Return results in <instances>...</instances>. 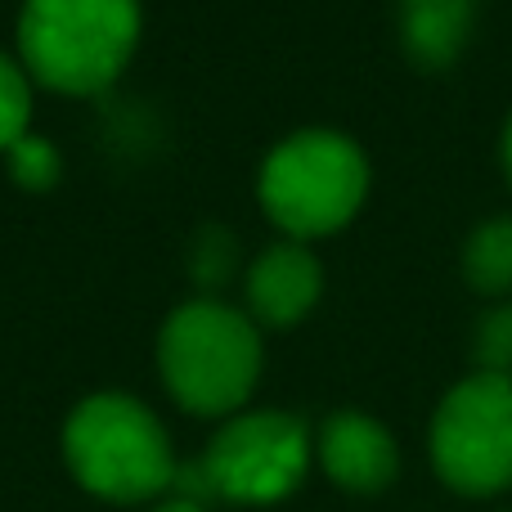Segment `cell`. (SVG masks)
<instances>
[{
    "instance_id": "1",
    "label": "cell",
    "mask_w": 512,
    "mask_h": 512,
    "mask_svg": "<svg viewBox=\"0 0 512 512\" xmlns=\"http://www.w3.org/2000/svg\"><path fill=\"white\" fill-rule=\"evenodd\" d=\"M140 0H23L18 63L45 90L104 95L140 50Z\"/></svg>"
},
{
    "instance_id": "2",
    "label": "cell",
    "mask_w": 512,
    "mask_h": 512,
    "mask_svg": "<svg viewBox=\"0 0 512 512\" xmlns=\"http://www.w3.org/2000/svg\"><path fill=\"white\" fill-rule=\"evenodd\" d=\"M158 373L185 414L230 418L261 378V328L225 301H185L158 333Z\"/></svg>"
},
{
    "instance_id": "3",
    "label": "cell",
    "mask_w": 512,
    "mask_h": 512,
    "mask_svg": "<svg viewBox=\"0 0 512 512\" xmlns=\"http://www.w3.org/2000/svg\"><path fill=\"white\" fill-rule=\"evenodd\" d=\"M63 459L77 486L108 504L167 495L180 468L158 414L122 391H99L72 409L63 423Z\"/></svg>"
},
{
    "instance_id": "4",
    "label": "cell",
    "mask_w": 512,
    "mask_h": 512,
    "mask_svg": "<svg viewBox=\"0 0 512 512\" xmlns=\"http://www.w3.org/2000/svg\"><path fill=\"white\" fill-rule=\"evenodd\" d=\"M369 194V162L360 144L337 131H297L261 162L256 198L292 243L324 239L360 212Z\"/></svg>"
},
{
    "instance_id": "5",
    "label": "cell",
    "mask_w": 512,
    "mask_h": 512,
    "mask_svg": "<svg viewBox=\"0 0 512 512\" xmlns=\"http://www.w3.org/2000/svg\"><path fill=\"white\" fill-rule=\"evenodd\" d=\"M436 477L459 495H499L512 486V378L472 373L432 418Z\"/></svg>"
},
{
    "instance_id": "6",
    "label": "cell",
    "mask_w": 512,
    "mask_h": 512,
    "mask_svg": "<svg viewBox=\"0 0 512 512\" xmlns=\"http://www.w3.org/2000/svg\"><path fill=\"white\" fill-rule=\"evenodd\" d=\"M198 468L212 486V499L279 504L301 486L310 468V432L301 418L279 414V409L234 414L212 436Z\"/></svg>"
},
{
    "instance_id": "7",
    "label": "cell",
    "mask_w": 512,
    "mask_h": 512,
    "mask_svg": "<svg viewBox=\"0 0 512 512\" xmlns=\"http://www.w3.org/2000/svg\"><path fill=\"white\" fill-rule=\"evenodd\" d=\"M248 310L265 328H292L315 310L324 292V265L306 243H274L248 265Z\"/></svg>"
},
{
    "instance_id": "8",
    "label": "cell",
    "mask_w": 512,
    "mask_h": 512,
    "mask_svg": "<svg viewBox=\"0 0 512 512\" xmlns=\"http://www.w3.org/2000/svg\"><path fill=\"white\" fill-rule=\"evenodd\" d=\"M319 463L351 495H378L396 481L400 450L378 418L342 409L319 432Z\"/></svg>"
},
{
    "instance_id": "9",
    "label": "cell",
    "mask_w": 512,
    "mask_h": 512,
    "mask_svg": "<svg viewBox=\"0 0 512 512\" xmlns=\"http://www.w3.org/2000/svg\"><path fill=\"white\" fill-rule=\"evenodd\" d=\"M477 23V0H409L400 5V50L427 72L450 68Z\"/></svg>"
},
{
    "instance_id": "10",
    "label": "cell",
    "mask_w": 512,
    "mask_h": 512,
    "mask_svg": "<svg viewBox=\"0 0 512 512\" xmlns=\"http://www.w3.org/2000/svg\"><path fill=\"white\" fill-rule=\"evenodd\" d=\"M463 274L472 292H486V297L512 292V216H495L468 234Z\"/></svg>"
},
{
    "instance_id": "11",
    "label": "cell",
    "mask_w": 512,
    "mask_h": 512,
    "mask_svg": "<svg viewBox=\"0 0 512 512\" xmlns=\"http://www.w3.org/2000/svg\"><path fill=\"white\" fill-rule=\"evenodd\" d=\"M32 131V77L23 63L0 54V153H9Z\"/></svg>"
},
{
    "instance_id": "12",
    "label": "cell",
    "mask_w": 512,
    "mask_h": 512,
    "mask_svg": "<svg viewBox=\"0 0 512 512\" xmlns=\"http://www.w3.org/2000/svg\"><path fill=\"white\" fill-rule=\"evenodd\" d=\"M5 158H9V176H14V185H18V189L45 194V189L59 185V171H63L59 149H54L50 140H41V135L27 131L23 140H18L14 149L5 153Z\"/></svg>"
},
{
    "instance_id": "13",
    "label": "cell",
    "mask_w": 512,
    "mask_h": 512,
    "mask_svg": "<svg viewBox=\"0 0 512 512\" xmlns=\"http://www.w3.org/2000/svg\"><path fill=\"white\" fill-rule=\"evenodd\" d=\"M477 364L481 373H512V306H499L477 328Z\"/></svg>"
},
{
    "instance_id": "14",
    "label": "cell",
    "mask_w": 512,
    "mask_h": 512,
    "mask_svg": "<svg viewBox=\"0 0 512 512\" xmlns=\"http://www.w3.org/2000/svg\"><path fill=\"white\" fill-rule=\"evenodd\" d=\"M230 270H234V239L225 230H212L203 243L194 248V274H198V283H225L230 279Z\"/></svg>"
},
{
    "instance_id": "15",
    "label": "cell",
    "mask_w": 512,
    "mask_h": 512,
    "mask_svg": "<svg viewBox=\"0 0 512 512\" xmlns=\"http://www.w3.org/2000/svg\"><path fill=\"white\" fill-rule=\"evenodd\" d=\"M153 512H207L203 504H194V499H180V495H171L167 504H158Z\"/></svg>"
},
{
    "instance_id": "16",
    "label": "cell",
    "mask_w": 512,
    "mask_h": 512,
    "mask_svg": "<svg viewBox=\"0 0 512 512\" xmlns=\"http://www.w3.org/2000/svg\"><path fill=\"white\" fill-rule=\"evenodd\" d=\"M504 171H508V185H512V117L504 126Z\"/></svg>"
},
{
    "instance_id": "17",
    "label": "cell",
    "mask_w": 512,
    "mask_h": 512,
    "mask_svg": "<svg viewBox=\"0 0 512 512\" xmlns=\"http://www.w3.org/2000/svg\"><path fill=\"white\" fill-rule=\"evenodd\" d=\"M396 5H409V0H396Z\"/></svg>"
}]
</instances>
